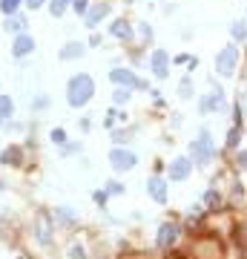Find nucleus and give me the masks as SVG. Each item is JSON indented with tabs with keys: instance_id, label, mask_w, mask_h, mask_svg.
Listing matches in <instances>:
<instances>
[{
	"instance_id": "nucleus-21",
	"label": "nucleus",
	"mask_w": 247,
	"mask_h": 259,
	"mask_svg": "<svg viewBox=\"0 0 247 259\" xmlns=\"http://www.w3.org/2000/svg\"><path fill=\"white\" fill-rule=\"evenodd\" d=\"M201 202H204V208L207 210H216V208H222V190L219 188H210V190H204V196H201Z\"/></svg>"
},
{
	"instance_id": "nucleus-28",
	"label": "nucleus",
	"mask_w": 247,
	"mask_h": 259,
	"mask_svg": "<svg viewBox=\"0 0 247 259\" xmlns=\"http://www.w3.org/2000/svg\"><path fill=\"white\" fill-rule=\"evenodd\" d=\"M20 6H23V0H0V12H3V18L17 14L20 12Z\"/></svg>"
},
{
	"instance_id": "nucleus-11",
	"label": "nucleus",
	"mask_w": 247,
	"mask_h": 259,
	"mask_svg": "<svg viewBox=\"0 0 247 259\" xmlns=\"http://www.w3.org/2000/svg\"><path fill=\"white\" fill-rule=\"evenodd\" d=\"M32 234H35V239L40 242V245H49V242H52V236H55V219L46 216V213L35 216V222H32Z\"/></svg>"
},
{
	"instance_id": "nucleus-34",
	"label": "nucleus",
	"mask_w": 247,
	"mask_h": 259,
	"mask_svg": "<svg viewBox=\"0 0 247 259\" xmlns=\"http://www.w3.org/2000/svg\"><path fill=\"white\" fill-rule=\"evenodd\" d=\"M236 170H242V173H247V150H236Z\"/></svg>"
},
{
	"instance_id": "nucleus-15",
	"label": "nucleus",
	"mask_w": 247,
	"mask_h": 259,
	"mask_svg": "<svg viewBox=\"0 0 247 259\" xmlns=\"http://www.w3.org/2000/svg\"><path fill=\"white\" fill-rule=\"evenodd\" d=\"M109 35L115 38V40H121V44H132L135 40V29H132V24L127 18H115L109 24Z\"/></svg>"
},
{
	"instance_id": "nucleus-13",
	"label": "nucleus",
	"mask_w": 247,
	"mask_h": 259,
	"mask_svg": "<svg viewBox=\"0 0 247 259\" xmlns=\"http://www.w3.org/2000/svg\"><path fill=\"white\" fill-rule=\"evenodd\" d=\"M178 236H181V228H178L176 222H164V224H158L155 245H158V248H173L178 242Z\"/></svg>"
},
{
	"instance_id": "nucleus-41",
	"label": "nucleus",
	"mask_w": 247,
	"mask_h": 259,
	"mask_svg": "<svg viewBox=\"0 0 247 259\" xmlns=\"http://www.w3.org/2000/svg\"><path fill=\"white\" fill-rule=\"evenodd\" d=\"M190 60V55L187 52H181V55H176V58H173V64H178V66H181V64H187Z\"/></svg>"
},
{
	"instance_id": "nucleus-24",
	"label": "nucleus",
	"mask_w": 247,
	"mask_h": 259,
	"mask_svg": "<svg viewBox=\"0 0 247 259\" xmlns=\"http://www.w3.org/2000/svg\"><path fill=\"white\" fill-rule=\"evenodd\" d=\"M193 92H196V84H193V75H184V78L178 81V98L190 101V98H193Z\"/></svg>"
},
{
	"instance_id": "nucleus-16",
	"label": "nucleus",
	"mask_w": 247,
	"mask_h": 259,
	"mask_svg": "<svg viewBox=\"0 0 247 259\" xmlns=\"http://www.w3.org/2000/svg\"><path fill=\"white\" fill-rule=\"evenodd\" d=\"M83 55H86V44H83V40H66V44L60 46V52H58V58L63 60V64L78 60V58H83Z\"/></svg>"
},
{
	"instance_id": "nucleus-39",
	"label": "nucleus",
	"mask_w": 247,
	"mask_h": 259,
	"mask_svg": "<svg viewBox=\"0 0 247 259\" xmlns=\"http://www.w3.org/2000/svg\"><path fill=\"white\" fill-rule=\"evenodd\" d=\"M23 3H26V9H32V12L40 9V6H46V0H23Z\"/></svg>"
},
{
	"instance_id": "nucleus-6",
	"label": "nucleus",
	"mask_w": 247,
	"mask_h": 259,
	"mask_svg": "<svg viewBox=\"0 0 247 259\" xmlns=\"http://www.w3.org/2000/svg\"><path fill=\"white\" fill-rule=\"evenodd\" d=\"M190 256L193 259H222V242L216 236H204V239H196L193 248H190Z\"/></svg>"
},
{
	"instance_id": "nucleus-37",
	"label": "nucleus",
	"mask_w": 247,
	"mask_h": 259,
	"mask_svg": "<svg viewBox=\"0 0 247 259\" xmlns=\"http://www.w3.org/2000/svg\"><path fill=\"white\" fill-rule=\"evenodd\" d=\"M69 256H72V259H86V248L75 242V245L69 248Z\"/></svg>"
},
{
	"instance_id": "nucleus-7",
	"label": "nucleus",
	"mask_w": 247,
	"mask_h": 259,
	"mask_svg": "<svg viewBox=\"0 0 247 259\" xmlns=\"http://www.w3.org/2000/svg\"><path fill=\"white\" fill-rule=\"evenodd\" d=\"M109 81L115 84V86H130V90H150V84L138 78L130 66H112L109 70Z\"/></svg>"
},
{
	"instance_id": "nucleus-17",
	"label": "nucleus",
	"mask_w": 247,
	"mask_h": 259,
	"mask_svg": "<svg viewBox=\"0 0 247 259\" xmlns=\"http://www.w3.org/2000/svg\"><path fill=\"white\" fill-rule=\"evenodd\" d=\"M0 164L6 167H23V147L20 144H9L0 150Z\"/></svg>"
},
{
	"instance_id": "nucleus-2",
	"label": "nucleus",
	"mask_w": 247,
	"mask_h": 259,
	"mask_svg": "<svg viewBox=\"0 0 247 259\" xmlns=\"http://www.w3.org/2000/svg\"><path fill=\"white\" fill-rule=\"evenodd\" d=\"M190 158H193V164L196 167H210L213 158H216V142H213L210 130L201 127L199 136L190 142Z\"/></svg>"
},
{
	"instance_id": "nucleus-40",
	"label": "nucleus",
	"mask_w": 247,
	"mask_h": 259,
	"mask_svg": "<svg viewBox=\"0 0 247 259\" xmlns=\"http://www.w3.org/2000/svg\"><path fill=\"white\" fill-rule=\"evenodd\" d=\"M233 118H236V124H239V127L245 124V118H242V104H233Z\"/></svg>"
},
{
	"instance_id": "nucleus-30",
	"label": "nucleus",
	"mask_w": 247,
	"mask_h": 259,
	"mask_svg": "<svg viewBox=\"0 0 247 259\" xmlns=\"http://www.w3.org/2000/svg\"><path fill=\"white\" fill-rule=\"evenodd\" d=\"M104 188H106V193H109V196H124V193H127L124 182H118V178H109Z\"/></svg>"
},
{
	"instance_id": "nucleus-9",
	"label": "nucleus",
	"mask_w": 247,
	"mask_h": 259,
	"mask_svg": "<svg viewBox=\"0 0 247 259\" xmlns=\"http://www.w3.org/2000/svg\"><path fill=\"white\" fill-rule=\"evenodd\" d=\"M37 49V40L29 32H20V35L12 38V58L14 60H26L29 55H35Z\"/></svg>"
},
{
	"instance_id": "nucleus-23",
	"label": "nucleus",
	"mask_w": 247,
	"mask_h": 259,
	"mask_svg": "<svg viewBox=\"0 0 247 259\" xmlns=\"http://www.w3.org/2000/svg\"><path fill=\"white\" fill-rule=\"evenodd\" d=\"M132 92H135V90H130V86H115V92H112V104H115V106H127L132 101Z\"/></svg>"
},
{
	"instance_id": "nucleus-19",
	"label": "nucleus",
	"mask_w": 247,
	"mask_h": 259,
	"mask_svg": "<svg viewBox=\"0 0 247 259\" xmlns=\"http://www.w3.org/2000/svg\"><path fill=\"white\" fill-rule=\"evenodd\" d=\"M52 219L60 222V224H75V222H78V210L69 208V204H58V208L52 210Z\"/></svg>"
},
{
	"instance_id": "nucleus-8",
	"label": "nucleus",
	"mask_w": 247,
	"mask_h": 259,
	"mask_svg": "<svg viewBox=\"0 0 247 259\" xmlns=\"http://www.w3.org/2000/svg\"><path fill=\"white\" fill-rule=\"evenodd\" d=\"M147 193H150V199L155 204H167L170 202V182L161 173H153V176L147 178Z\"/></svg>"
},
{
	"instance_id": "nucleus-27",
	"label": "nucleus",
	"mask_w": 247,
	"mask_h": 259,
	"mask_svg": "<svg viewBox=\"0 0 247 259\" xmlns=\"http://www.w3.org/2000/svg\"><path fill=\"white\" fill-rule=\"evenodd\" d=\"M135 29H138V35H135V38L141 40L144 46H150V44H153V38H155V35H153V26L147 24V20H141V24L135 26Z\"/></svg>"
},
{
	"instance_id": "nucleus-42",
	"label": "nucleus",
	"mask_w": 247,
	"mask_h": 259,
	"mask_svg": "<svg viewBox=\"0 0 247 259\" xmlns=\"http://www.w3.org/2000/svg\"><path fill=\"white\" fill-rule=\"evenodd\" d=\"M78 124H81V130H83V132H89V130H92V121H89V118H81Z\"/></svg>"
},
{
	"instance_id": "nucleus-38",
	"label": "nucleus",
	"mask_w": 247,
	"mask_h": 259,
	"mask_svg": "<svg viewBox=\"0 0 247 259\" xmlns=\"http://www.w3.org/2000/svg\"><path fill=\"white\" fill-rule=\"evenodd\" d=\"M101 44H104V38L98 35V32H92V35H89V40H86V46H101Z\"/></svg>"
},
{
	"instance_id": "nucleus-5",
	"label": "nucleus",
	"mask_w": 247,
	"mask_h": 259,
	"mask_svg": "<svg viewBox=\"0 0 247 259\" xmlns=\"http://www.w3.org/2000/svg\"><path fill=\"white\" fill-rule=\"evenodd\" d=\"M109 167H112V173H130V170L138 167V156L132 153L130 147L115 144V147L109 150Z\"/></svg>"
},
{
	"instance_id": "nucleus-29",
	"label": "nucleus",
	"mask_w": 247,
	"mask_h": 259,
	"mask_svg": "<svg viewBox=\"0 0 247 259\" xmlns=\"http://www.w3.org/2000/svg\"><path fill=\"white\" fill-rule=\"evenodd\" d=\"M29 110H32V112H43V110H49V95H35V98L29 101Z\"/></svg>"
},
{
	"instance_id": "nucleus-22",
	"label": "nucleus",
	"mask_w": 247,
	"mask_h": 259,
	"mask_svg": "<svg viewBox=\"0 0 247 259\" xmlns=\"http://www.w3.org/2000/svg\"><path fill=\"white\" fill-rule=\"evenodd\" d=\"M230 38H233V44H247V20H233Z\"/></svg>"
},
{
	"instance_id": "nucleus-20",
	"label": "nucleus",
	"mask_w": 247,
	"mask_h": 259,
	"mask_svg": "<svg viewBox=\"0 0 247 259\" xmlns=\"http://www.w3.org/2000/svg\"><path fill=\"white\" fill-rule=\"evenodd\" d=\"M239 144H242V127L233 124V127L227 130V136H224V150H227V153H236Z\"/></svg>"
},
{
	"instance_id": "nucleus-36",
	"label": "nucleus",
	"mask_w": 247,
	"mask_h": 259,
	"mask_svg": "<svg viewBox=\"0 0 247 259\" xmlns=\"http://www.w3.org/2000/svg\"><path fill=\"white\" fill-rule=\"evenodd\" d=\"M92 202L98 204V208H106V202H109V193H106V188L95 190V193H92Z\"/></svg>"
},
{
	"instance_id": "nucleus-32",
	"label": "nucleus",
	"mask_w": 247,
	"mask_h": 259,
	"mask_svg": "<svg viewBox=\"0 0 247 259\" xmlns=\"http://www.w3.org/2000/svg\"><path fill=\"white\" fill-rule=\"evenodd\" d=\"M75 153H81V144H78V142L60 144V156H63V158H66V156H75Z\"/></svg>"
},
{
	"instance_id": "nucleus-31",
	"label": "nucleus",
	"mask_w": 247,
	"mask_h": 259,
	"mask_svg": "<svg viewBox=\"0 0 247 259\" xmlns=\"http://www.w3.org/2000/svg\"><path fill=\"white\" fill-rule=\"evenodd\" d=\"M132 132H135V130H112V142H115V144H124V147H127V142L132 138Z\"/></svg>"
},
{
	"instance_id": "nucleus-43",
	"label": "nucleus",
	"mask_w": 247,
	"mask_h": 259,
	"mask_svg": "<svg viewBox=\"0 0 247 259\" xmlns=\"http://www.w3.org/2000/svg\"><path fill=\"white\" fill-rule=\"evenodd\" d=\"M0 127H3V118H0Z\"/></svg>"
},
{
	"instance_id": "nucleus-12",
	"label": "nucleus",
	"mask_w": 247,
	"mask_h": 259,
	"mask_svg": "<svg viewBox=\"0 0 247 259\" xmlns=\"http://www.w3.org/2000/svg\"><path fill=\"white\" fill-rule=\"evenodd\" d=\"M170 64H173V60H170V55H167L164 49H155L153 55H150V72H153L158 81H167V78H170Z\"/></svg>"
},
{
	"instance_id": "nucleus-4",
	"label": "nucleus",
	"mask_w": 247,
	"mask_h": 259,
	"mask_svg": "<svg viewBox=\"0 0 247 259\" xmlns=\"http://www.w3.org/2000/svg\"><path fill=\"white\" fill-rule=\"evenodd\" d=\"M227 110V92L222 84H216V78H210V92L199 98V112L210 116V112H224Z\"/></svg>"
},
{
	"instance_id": "nucleus-1",
	"label": "nucleus",
	"mask_w": 247,
	"mask_h": 259,
	"mask_svg": "<svg viewBox=\"0 0 247 259\" xmlns=\"http://www.w3.org/2000/svg\"><path fill=\"white\" fill-rule=\"evenodd\" d=\"M95 98V81L89 72H75L66 81V104L72 110H83Z\"/></svg>"
},
{
	"instance_id": "nucleus-14",
	"label": "nucleus",
	"mask_w": 247,
	"mask_h": 259,
	"mask_svg": "<svg viewBox=\"0 0 247 259\" xmlns=\"http://www.w3.org/2000/svg\"><path fill=\"white\" fill-rule=\"evenodd\" d=\"M109 12H112L109 3H95V6H89V12L83 14V26H86V29H98V26L109 18Z\"/></svg>"
},
{
	"instance_id": "nucleus-33",
	"label": "nucleus",
	"mask_w": 247,
	"mask_h": 259,
	"mask_svg": "<svg viewBox=\"0 0 247 259\" xmlns=\"http://www.w3.org/2000/svg\"><path fill=\"white\" fill-rule=\"evenodd\" d=\"M49 138H52V144H58V147H60V144H66V130L55 127L52 132H49Z\"/></svg>"
},
{
	"instance_id": "nucleus-35",
	"label": "nucleus",
	"mask_w": 247,
	"mask_h": 259,
	"mask_svg": "<svg viewBox=\"0 0 247 259\" xmlns=\"http://www.w3.org/2000/svg\"><path fill=\"white\" fill-rule=\"evenodd\" d=\"M89 6H92L89 0H72V12H75V14H81V18H83L86 12H89Z\"/></svg>"
},
{
	"instance_id": "nucleus-10",
	"label": "nucleus",
	"mask_w": 247,
	"mask_h": 259,
	"mask_svg": "<svg viewBox=\"0 0 247 259\" xmlns=\"http://www.w3.org/2000/svg\"><path fill=\"white\" fill-rule=\"evenodd\" d=\"M193 158L190 156H176L173 162H170V167H167V173H170V182H187L190 176H193Z\"/></svg>"
},
{
	"instance_id": "nucleus-25",
	"label": "nucleus",
	"mask_w": 247,
	"mask_h": 259,
	"mask_svg": "<svg viewBox=\"0 0 247 259\" xmlns=\"http://www.w3.org/2000/svg\"><path fill=\"white\" fill-rule=\"evenodd\" d=\"M72 9V0H49V14L52 18H63Z\"/></svg>"
},
{
	"instance_id": "nucleus-26",
	"label": "nucleus",
	"mask_w": 247,
	"mask_h": 259,
	"mask_svg": "<svg viewBox=\"0 0 247 259\" xmlns=\"http://www.w3.org/2000/svg\"><path fill=\"white\" fill-rule=\"evenodd\" d=\"M12 116H14V98H12V95L0 92V118H3V121H9Z\"/></svg>"
},
{
	"instance_id": "nucleus-18",
	"label": "nucleus",
	"mask_w": 247,
	"mask_h": 259,
	"mask_svg": "<svg viewBox=\"0 0 247 259\" xmlns=\"http://www.w3.org/2000/svg\"><path fill=\"white\" fill-rule=\"evenodd\" d=\"M3 32H6V35H20V32H26V18L20 12L3 18Z\"/></svg>"
},
{
	"instance_id": "nucleus-3",
	"label": "nucleus",
	"mask_w": 247,
	"mask_h": 259,
	"mask_svg": "<svg viewBox=\"0 0 247 259\" xmlns=\"http://www.w3.org/2000/svg\"><path fill=\"white\" fill-rule=\"evenodd\" d=\"M239 64H242V49L239 44H227V46L219 49V55L213 58V66H216V75H222V78H233L236 70H239Z\"/></svg>"
}]
</instances>
